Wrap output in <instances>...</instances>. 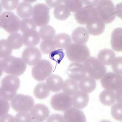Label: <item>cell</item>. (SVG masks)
<instances>
[{"instance_id":"6da1fadb","label":"cell","mask_w":122,"mask_h":122,"mask_svg":"<svg viewBox=\"0 0 122 122\" xmlns=\"http://www.w3.org/2000/svg\"><path fill=\"white\" fill-rule=\"evenodd\" d=\"M26 63L22 59L14 56L3 59L0 61V67L6 73L15 76L22 75L25 72Z\"/></svg>"},{"instance_id":"7a4b0ae2","label":"cell","mask_w":122,"mask_h":122,"mask_svg":"<svg viewBox=\"0 0 122 122\" xmlns=\"http://www.w3.org/2000/svg\"><path fill=\"white\" fill-rule=\"evenodd\" d=\"M20 81L19 79L13 75L5 76L1 81L0 87V98L7 101L12 99L19 88Z\"/></svg>"},{"instance_id":"3957f363","label":"cell","mask_w":122,"mask_h":122,"mask_svg":"<svg viewBox=\"0 0 122 122\" xmlns=\"http://www.w3.org/2000/svg\"><path fill=\"white\" fill-rule=\"evenodd\" d=\"M66 53L68 59L75 62H83L90 55L87 46L76 43L71 44L66 49Z\"/></svg>"},{"instance_id":"277c9868","label":"cell","mask_w":122,"mask_h":122,"mask_svg":"<svg viewBox=\"0 0 122 122\" xmlns=\"http://www.w3.org/2000/svg\"><path fill=\"white\" fill-rule=\"evenodd\" d=\"M96 8L99 18L104 23H111L116 18L115 7L111 0H99Z\"/></svg>"},{"instance_id":"5b68a950","label":"cell","mask_w":122,"mask_h":122,"mask_svg":"<svg viewBox=\"0 0 122 122\" xmlns=\"http://www.w3.org/2000/svg\"><path fill=\"white\" fill-rule=\"evenodd\" d=\"M20 20L14 13L4 11L0 16V27L9 33H15L20 28Z\"/></svg>"},{"instance_id":"8992f818","label":"cell","mask_w":122,"mask_h":122,"mask_svg":"<svg viewBox=\"0 0 122 122\" xmlns=\"http://www.w3.org/2000/svg\"><path fill=\"white\" fill-rule=\"evenodd\" d=\"M83 64L86 72L95 79H100L106 72V67L95 57H88Z\"/></svg>"},{"instance_id":"52a82bcc","label":"cell","mask_w":122,"mask_h":122,"mask_svg":"<svg viewBox=\"0 0 122 122\" xmlns=\"http://www.w3.org/2000/svg\"><path fill=\"white\" fill-rule=\"evenodd\" d=\"M50 9L46 5L38 3L33 8L32 19L36 25L43 26L49 23L50 20Z\"/></svg>"},{"instance_id":"ba28073f","label":"cell","mask_w":122,"mask_h":122,"mask_svg":"<svg viewBox=\"0 0 122 122\" xmlns=\"http://www.w3.org/2000/svg\"><path fill=\"white\" fill-rule=\"evenodd\" d=\"M53 70V66L50 61L42 60L32 68V76L37 81H43L51 74Z\"/></svg>"},{"instance_id":"9c48e42d","label":"cell","mask_w":122,"mask_h":122,"mask_svg":"<svg viewBox=\"0 0 122 122\" xmlns=\"http://www.w3.org/2000/svg\"><path fill=\"white\" fill-rule=\"evenodd\" d=\"M12 108L16 112H29L34 105V101L31 97L27 95L18 94L11 100Z\"/></svg>"},{"instance_id":"30bf717a","label":"cell","mask_w":122,"mask_h":122,"mask_svg":"<svg viewBox=\"0 0 122 122\" xmlns=\"http://www.w3.org/2000/svg\"><path fill=\"white\" fill-rule=\"evenodd\" d=\"M75 18L79 23L85 25L99 18L96 6L88 5L75 12Z\"/></svg>"},{"instance_id":"8fae6325","label":"cell","mask_w":122,"mask_h":122,"mask_svg":"<svg viewBox=\"0 0 122 122\" xmlns=\"http://www.w3.org/2000/svg\"><path fill=\"white\" fill-rule=\"evenodd\" d=\"M101 83L105 89L117 91L122 87V75L114 72H107L101 78Z\"/></svg>"},{"instance_id":"7c38bea8","label":"cell","mask_w":122,"mask_h":122,"mask_svg":"<svg viewBox=\"0 0 122 122\" xmlns=\"http://www.w3.org/2000/svg\"><path fill=\"white\" fill-rule=\"evenodd\" d=\"M51 105L56 111L64 112L72 107V98L64 92L57 93L52 97Z\"/></svg>"},{"instance_id":"4fadbf2b","label":"cell","mask_w":122,"mask_h":122,"mask_svg":"<svg viewBox=\"0 0 122 122\" xmlns=\"http://www.w3.org/2000/svg\"><path fill=\"white\" fill-rule=\"evenodd\" d=\"M42 54L38 48L29 47L25 49L22 54V59L30 66L36 65L40 61Z\"/></svg>"},{"instance_id":"5bb4252c","label":"cell","mask_w":122,"mask_h":122,"mask_svg":"<svg viewBox=\"0 0 122 122\" xmlns=\"http://www.w3.org/2000/svg\"><path fill=\"white\" fill-rule=\"evenodd\" d=\"M33 122H43L48 118L50 111L48 107L42 104H36L30 110Z\"/></svg>"},{"instance_id":"9a60e30c","label":"cell","mask_w":122,"mask_h":122,"mask_svg":"<svg viewBox=\"0 0 122 122\" xmlns=\"http://www.w3.org/2000/svg\"><path fill=\"white\" fill-rule=\"evenodd\" d=\"M67 73L71 79L78 81L85 77L86 72L83 65L76 62L71 64L68 66Z\"/></svg>"},{"instance_id":"2e32d148","label":"cell","mask_w":122,"mask_h":122,"mask_svg":"<svg viewBox=\"0 0 122 122\" xmlns=\"http://www.w3.org/2000/svg\"><path fill=\"white\" fill-rule=\"evenodd\" d=\"M64 122H86V117L83 112L71 107L66 110L64 114Z\"/></svg>"},{"instance_id":"e0dca14e","label":"cell","mask_w":122,"mask_h":122,"mask_svg":"<svg viewBox=\"0 0 122 122\" xmlns=\"http://www.w3.org/2000/svg\"><path fill=\"white\" fill-rule=\"evenodd\" d=\"M89 97L83 91H78L72 98V103L74 107L78 109H83L87 106Z\"/></svg>"},{"instance_id":"ac0fdd59","label":"cell","mask_w":122,"mask_h":122,"mask_svg":"<svg viewBox=\"0 0 122 122\" xmlns=\"http://www.w3.org/2000/svg\"><path fill=\"white\" fill-rule=\"evenodd\" d=\"M87 32L93 36H99L103 33L105 29L104 22L98 18L90 21L86 25Z\"/></svg>"},{"instance_id":"d6986e66","label":"cell","mask_w":122,"mask_h":122,"mask_svg":"<svg viewBox=\"0 0 122 122\" xmlns=\"http://www.w3.org/2000/svg\"><path fill=\"white\" fill-rule=\"evenodd\" d=\"M22 37L23 44L27 46H36L40 41L39 33L36 30L24 33Z\"/></svg>"},{"instance_id":"ffe728a7","label":"cell","mask_w":122,"mask_h":122,"mask_svg":"<svg viewBox=\"0 0 122 122\" xmlns=\"http://www.w3.org/2000/svg\"><path fill=\"white\" fill-rule=\"evenodd\" d=\"M89 38L88 32L85 28L78 27L73 31L72 38L75 43L84 45L87 42Z\"/></svg>"},{"instance_id":"44dd1931","label":"cell","mask_w":122,"mask_h":122,"mask_svg":"<svg viewBox=\"0 0 122 122\" xmlns=\"http://www.w3.org/2000/svg\"><path fill=\"white\" fill-rule=\"evenodd\" d=\"M97 58L100 62L104 65H111L116 58V54L110 49H103L99 52Z\"/></svg>"},{"instance_id":"7402d4cb","label":"cell","mask_w":122,"mask_h":122,"mask_svg":"<svg viewBox=\"0 0 122 122\" xmlns=\"http://www.w3.org/2000/svg\"><path fill=\"white\" fill-rule=\"evenodd\" d=\"M64 80L61 76L57 75H52L46 80V84L50 90L53 92H59L62 88Z\"/></svg>"},{"instance_id":"603a6c76","label":"cell","mask_w":122,"mask_h":122,"mask_svg":"<svg viewBox=\"0 0 122 122\" xmlns=\"http://www.w3.org/2000/svg\"><path fill=\"white\" fill-rule=\"evenodd\" d=\"M111 45L112 48L115 51H122V28H116L113 30L111 35Z\"/></svg>"},{"instance_id":"cb8c5ba5","label":"cell","mask_w":122,"mask_h":122,"mask_svg":"<svg viewBox=\"0 0 122 122\" xmlns=\"http://www.w3.org/2000/svg\"><path fill=\"white\" fill-rule=\"evenodd\" d=\"M97 86L96 81L91 76H87L81 80L79 87L82 91L90 93L94 91Z\"/></svg>"},{"instance_id":"d4e9b609","label":"cell","mask_w":122,"mask_h":122,"mask_svg":"<svg viewBox=\"0 0 122 122\" xmlns=\"http://www.w3.org/2000/svg\"><path fill=\"white\" fill-rule=\"evenodd\" d=\"M33 8L30 3L24 1L20 3L17 8V14L22 18H29L33 14Z\"/></svg>"},{"instance_id":"484cf974","label":"cell","mask_w":122,"mask_h":122,"mask_svg":"<svg viewBox=\"0 0 122 122\" xmlns=\"http://www.w3.org/2000/svg\"><path fill=\"white\" fill-rule=\"evenodd\" d=\"M54 42L57 48L65 49L71 45L72 40L71 37L68 34L60 33L55 37Z\"/></svg>"},{"instance_id":"4316f807","label":"cell","mask_w":122,"mask_h":122,"mask_svg":"<svg viewBox=\"0 0 122 122\" xmlns=\"http://www.w3.org/2000/svg\"><path fill=\"white\" fill-rule=\"evenodd\" d=\"M50 90L45 83H38L35 86L33 94L36 98L44 99L49 95Z\"/></svg>"},{"instance_id":"83f0119b","label":"cell","mask_w":122,"mask_h":122,"mask_svg":"<svg viewBox=\"0 0 122 122\" xmlns=\"http://www.w3.org/2000/svg\"><path fill=\"white\" fill-rule=\"evenodd\" d=\"M99 99L101 103L105 106H111L116 100L115 93L112 90H103L99 95Z\"/></svg>"},{"instance_id":"f1b7e54d","label":"cell","mask_w":122,"mask_h":122,"mask_svg":"<svg viewBox=\"0 0 122 122\" xmlns=\"http://www.w3.org/2000/svg\"><path fill=\"white\" fill-rule=\"evenodd\" d=\"M63 90L64 93L72 96L79 90V86L77 82L72 79L66 80L63 85Z\"/></svg>"},{"instance_id":"f546056e","label":"cell","mask_w":122,"mask_h":122,"mask_svg":"<svg viewBox=\"0 0 122 122\" xmlns=\"http://www.w3.org/2000/svg\"><path fill=\"white\" fill-rule=\"evenodd\" d=\"M54 16L60 20L67 19L71 15L70 11L66 6L64 5H60L55 8L53 11Z\"/></svg>"},{"instance_id":"4dcf8cb0","label":"cell","mask_w":122,"mask_h":122,"mask_svg":"<svg viewBox=\"0 0 122 122\" xmlns=\"http://www.w3.org/2000/svg\"><path fill=\"white\" fill-rule=\"evenodd\" d=\"M56 30L50 25H45L40 28L39 35L44 40H53L56 35Z\"/></svg>"},{"instance_id":"1f68e13d","label":"cell","mask_w":122,"mask_h":122,"mask_svg":"<svg viewBox=\"0 0 122 122\" xmlns=\"http://www.w3.org/2000/svg\"><path fill=\"white\" fill-rule=\"evenodd\" d=\"M7 41L12 49H18L23 45L22 35L18 33H11L7 38Z\"/></svg>"},{"instance_id":"d6a6232c","label":"cell","mask_w":122,"mask_h":122,"mask_svg":"<svg viewBox=\"0 0 122 122\" xmlns=\"http://www.w3.org/2000/svg\"><path fill=\"white\" fill-rule=\"evenodd\" d=\"M0 58L4 59L10 56L12 52V49L7 40H1L0 42Z\"/></svg>"},{"instance_id":"836d02e7","label":"cell","mask_w":122,"mask_h":122,"mask_svg":"<svg viewBox=\"0 0 122 122\" xmlns=\"http://www.w3.org/2000/svg\"><path fill=\"white\" fill-rule=\"evenodd\" d=\"M65 5L70 11L72 12H76L82 8L83 6V0H63Z\"/></svg>"},{"instance_id":"e575fe53","label":"cell","mask_w":122,"mask_h":122,"mask_svg":"<svg viewBox=\"0 0 122 122\" xmlns=\"http://www.w3.org/2000/svg\"><path fill=\"white\" fill-rule=\"evenodd\" d=\"M36 25L33 19L26 18L21 20L20 29L24 33L30 30H36Z\"/></svg>"},{"instance_id":"d590c367","label":"cell","mask_w":122,"mask_h":122,"mask_svg":"<svg viewBox=\"0 0 122 122\" xmlns=\"http://www.w3.org/2000/svg\"><path fill=\"white\" fill-rule=\"evenodd\" d=\"M40 50L45 54H48L56 49L54 40H44L41 43Z\"/></svg>"},{"instance_id":"8d00e7d4","label":"cell","mask_w":122,"mask_h":122,"mask_svg":"<svg viewBox=\"0 0 122 122\" xmlns=\"http://www.w3.org/2000/svg\"><path fill=\"white\" fill-rule=\"evenodd\" d=\"M111 113L115 119L118 121H122V103H116L114 104L111 107Z\"/></svg>"},{"instance_id":"74e56055","label":"cell","mask_w":122,"mask_h":122,"mask_svg":"<svg viewBox=\"0 0 122 122\" xmlns=\"http://www.w3.org/2000/svg\"><path fill=\"white\" fill-rule=\"evenodd\" d=\"M15 122H32V119L30 114L26 111L19 112L15 115Z\"/></svg>"},{"instance_id":"f35d334b","label":"cell","mask_w":122,"mask_h":122,"mask_svg":"<svg viewBox=\"0 0 122 122\" xmlns=\"http://www.w3.org/2000/svg\"><path fill=\"white\" fill-rule=\"evenodd\" d=\"M19 1L18 0H1V4L3 7L6 10H13L19 5Z\"/></svg>"},{"instance_id":"ab89813d","label":"cell","mask_w":122,"mask_h":122,"mask_svg":"<svg viewBox=\"0 0 122 122\" xmlns=\"http://www.w3.org/2000/svg\"><path fill=\"white\" fill-rule=\"evenodd\" d=\"M51 60L56 61L57 63L60 64L64 57V53L63 50L57 49L54 50L50 53L49 56Z\"/></svg>"},{"instance_id":"60d3db41","label":"cell","mask_w":122,"mask_h":122,"mask_svg":"<svg viewBox=\"0 0 122 122\" xmlns=\"http://www.w3.org/2000/svg\"><path fill=\"white\" fill-rule=\"evenodd\" d=\"M122 57H119L115 59L112 64V68L114 73L122 75Z\"/></svg>"},{"instance_id":"b9f144b4","label":"cell","mask_w":122,"mask_h":122,"mask_svg":"<svg viewBox=\"0 0 122 122\" xmlns=\"http://www.w3.org/2000/svg\"><path fill=\"white\" fill-rule=\"evenodd\" d=\"M4 99H0V115L7 114L10 109V104Z\"/></svg>"},{"instance_id":"7bdbcfd3","label":"cell","mask_w":122,"mask_h":122,"mask_svg":"<svg viewBox=\"0 0 122 122\" xmlns=\"http://www.w3.org/2000/svg\"><path fill=\"white\" fill-rule=\"evenodd\" d=\"M47 122H64V118L59 114H54L49 117L47 120Z\"/></svg>"},{"instance_id":"ee69618b","label":"cell","mask_w":122,"mask_h":122,"mask_svg":"<svg viewBox=\"0 0 122 122\" xmlns=\"http://www.w3.org/2000/svg\"><path fill=\"white\" fill-rule=\"evenodd\" d=\"M0 122H15V118L10 114H5L0 115Z\"/></svg>"},{"instance_id":"f6af8a7d","label":"cell","mask_w":122,"mask_h":122,"mask_svg":"<svg viewBox=\"0 0 122 122\" xmlns=\"http://www.w3.org/2000/svg\"><path fill=\"white\" fill-rule=\"evenodd\" d=\"M62 0H46V3L47 5L51 7H56L60 5L62 3Z\"/></svg>"},{"instance_id":"bcb514c9","label":"cell","mask_w":122,"mask_h":122,"mask_svg":"<svg viewBox=\"0 0 122 122\" xmlns=\"http://www.w3.org/2000/svg\"><path fill=\"white\" fill-rule=\"evenodd\" d=\"M122 87L117 90V92L115 94L116 95V99L117 101L120 103H122Z\"/></svg>"},{"instance_id":"7dc6e473","label":"cell","mask_w":122,"mask_h":122,"mask_svg":"<svg viewBox=\"0 0 122 122\" xmlns=\"http://www.w3.org/2000/svg\"><path fill=\"white\" fill-rule=\"evenodd\" d=\"M99 0H83V3L86 6L92 5L96 6Z\"/></svg>"}]
</instances>
